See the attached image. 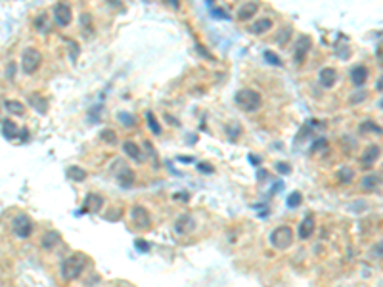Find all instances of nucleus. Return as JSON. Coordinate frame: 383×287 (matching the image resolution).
Returning a JSON list of instances; mask_svg holds the SVG:
<instances>
[{
  "label": "nucleus",
  "mask_w": 383,
  "mask_h": 287,
  "mask_svg": "<svg viewBox=\"0 0 383 287\" xmlns=\"http://www.w3.org/2000/svg\"><path fill=\"white\" fill-rule=\"evenodd\" d=\"M146 119H148V123H150V131L154 134H161V127H159V123L156 121V115H154L152 111L146 113Z\"/></svg>",
  "instance_id": "28"
},
{
  "label": "nucleus",
  "mask_w": 383,
  "mask_h": 287,
  "mask_svg": "<svg viewBox=\"0 0 383 287\" xmlns=\"http://www.w3.org/2000/svg\"><path fill=\"white\" fill-rule=\"evenodd\" d=\"M33 230H35V226H33V221L27 217V215H18L14 222H12V232H14V236L16 238H29L31 234H33Z\"/></svg>",
  "instance_id": "5"
},
{
  "label": "nucleus",
  "mask_w": 383,
  "mask_h": 287,
  "mask_svg": "<svg viewBox=\"0 0 383 287\" xmlns=\"http://www.w3.org/2000/svg\"><path fill=\"white\" fill-rule=\"evenodd\" d=\"M100 138H102L106 144H115V142H117V134H115V131H112V129L102 131V132H100Z\"/></svg>",
  "instance_id": "29"
},
{
  "label": "nucleus",
  "mask_w": 383,
  "mask_h": 287,
  "mask_svg": "<svg viewBox=\"0 0 383 287\" xmlns=\"http://www.w3.org/2000/svg\"><path fill=\"white\" fill-rule=\"evenodd\" d=\"M270 29H272L270 20H269V18H261V20L253 22L251 33H255V35H263V33H267V31H270Z\"/></svg>",
  "instance_id": "21"
},
{
  "label": "nucleus",
  "mask_w": 383,
  "mask_h": 287,
  "mask_svg": "<svg viewBox=\"0 0 383 287\" xmlns=\"http://www.w3.org/2000/svg\"><path fill=\"white\" fill-rule=\"evenodd\" d=\"M73 20V12H71V6L66 2H58L54 6V22L58 23L60 27H68Z\"/></svg>",
  "instance_id": "7"
},
{
  "label": "nucleus",
  "mask_w": 383,
  "mask_h": 287,
  "mask_svg": "<svg viewBox=\"0 0 383 287\" xmlns=\"http://www.w3.org/2000/svg\"><path fill=\"white\" fill-rule=\"evenodd\" d=\"M288 39H290V29L282 31V35L278 37V44H286V43H288Z\"/></svg>",
  "instance_id": "38"
},
{
  "label": "nucleus",
  "mask_w": 383,
  "mask_h": 287,
  "mask_svg": "<svg viewBox=\"0 0 383 287\" xmlns=\"http://www.w3.org/2000/svg\"><path fill=\"white\" fill-rule=\"evenodd\" d=\"M20 134H22V131L18 129V125H16L14 121H10V119L2 121V136H4L6 140H16Z\"/></svg>",
  "instance_id": "14"
},
{
  "label": "nucleus",
  "mask_w": 383,
  "mask_h": 287,
  "mask_svg": "<svg viewBox=\"0 0 383 287\" xmlns=\"http://www.w3.org/2000/svg\"><path fill=\"white\" fill-rule=\"evenodd\" d=\"M353 178H355V173H353V169L351 167H341L338 173V180L341 184H351L353 182Z\"/></svg>",
  "instance_id": "24"
},
{
  "label": "nucleus",
  "mask_w": 383,
  "mask_h": 287,
  "mask_svg": "<svg viewBox=\"0 0 383 287\" xmlns=\"http://www.w3.org/2000/svg\"><path fill=\"white\" fill-rule=\"evenodd\" d=\"M276 169H278V173H282V175H290V173H292V167H290L288 163H276Z\"/></svg>",
  "instance_id": "35"
},
{
  "label": "nucleus",
  "mask_w": 383,
  "mask_h": 287,
  "mask_svg": "<svg viewBox=\"0 0 383 287\" xmlns=\"http://www.w3.org/2000/svg\"><path fill=\"white\" fill-rule=\"evenodd\" d=\"M378 184H380V178L376 177V175H368V177L362 178V182H360V186L366 190V192L376 190V188H378Z\"/></svg>",
  "instance_id": "25"
},
{
  "label": "nucleus",
  "mask_w": 383,
  "mask_h": 287,
  "mask_svg": "<svg viewBox=\"0 0 383 287\" xmlns=\"http://www.w3.org/2000/svg\"><path fill=\"white\" fill-rule=\"evenodd\" d=\"M131 219H133V222H135L140 230H144V228L150 226V213H148L144 207H140V205H136L135 209H133Z\"/></svg>",
  "instance_id": "10"
},
{
  "label": "nucleus",
  "mask_w": 383,
  "mask_h": 287,
  "mask_svg": "<svg viewBox=\"0 0 383 287\" xmlns=\"http://www.w3.org/2000/svg\"><path fill=\"white\" fill-rule=\"evenodd\" d=\"M378 56H380V62H382V66H383V46L378 50Z\"/></svg>",
  "instance_id": "42"
},
{
  "label": "nucleus",
  "mask_w": 383,
  "mask_h": 287,
  "mask_svg": "<svg viewBox=\"0 0 383 287\" xmlns=\"http://www.w3.org/2000/svg\"><path fill=\"white\" fill-rule=\"evenodd\" d=\"M326 146H328V142H326L324 138H320L315 146H313V152H318V150H322V148H326Z\"/></svg>",
  "instance_id": "39"
},
{
  "label": "nucleus",
  "mask_w": 383,
  "mask_h": 287,
  "mask_svg": "<svg viewBox=\"0 0 383 287\" xmlns=\"http://www.w3.org/2000/svg\"><path fill=\"white\" fill-rule=\"evenodd\" d=\"M380 108H382V110H383V100H382V102H380Z\"/></svg>",
  "instance_id": "43"
},
{
  "label": "nucleus",
  "mask_w": 383,
  "mask_h": 287,
  "mask_svg": "<svg viewBox=\"0 0 383 287\" xmlns=\"http://www.w3.org/2000/svg\"><path fill=\"white\" fill-rule=\"evenodd\" d=\"M135 245L138 247V251H142V253H146V251H150V243L144 242V240H136Z\"/></svg>",
  "instance_id": "36"
},
{
  "label": "nucleus",
  "mask_w": 383,
  "mask_h": 287,
  "mask_svg": "<svg viewBox=\"0 0 383 287\" xmlns=\"http://www.w3.org/2000/svg\"><path fill=\"white\" fill-rule=\"evenodd\" d=\"M376 88L380 90V92H382V90H383V77H382V79H380V81H378V83H376Z\"/></svg>",
  "instance_id": "41"
},
{
  "label": "nucleus",
  "mask_w": 383,
  "mask_h": 287,
  "mask_svg": "<svg viewBox=\"0 0 383 287\" xmlns=\"http://www.w3.org/2000/svg\"><path fill=\"white\" fill-rule=\"evenodd\" d=\"M209 6H211V14H213V16H219V18H223V20H226V18H228L223 8H217L215 4H209Z\"/></svg>",
  "instance_id": "34"
},
{
  "label": "nucleus",
  "mask_w": 383,
  "mask_h": 287,
  "mask_svg": "<svg viewBox=\"0 0 383 287\" xmlns=\"http://www.w3.org/2000/svg\"><path fill=\"white\" fill-rule=\"evenodd\" d=\"M234 102L238 104V108H242L244 111H257L263 106V96L253 88H242L236 92Z\"/></svg>",
  "instance_id": "2"
},
{
  "label": "nucleus",
  "mask_w": 383,
  "mask_h": 287,
  "mask_svg": "<svg viewBox=\"0 0 383 287\" xmlns=\"http://www.w3.org/2000/svg\"><path fill=\"white\" fill-rule=\"evenodd\" d=\"M87 265H89V257L85 253H73V255H69L68 259H64L62 268H60L62 278L68 280V282L77 280L83 274V270L87 268Z\"/></svg>",
  "instance_id": "1"
},
{
  "label": "nucleus",
  "mask_w": 383,
  "mask_h": 287,
  "mask_svg": "<svg viewBox=\"0 0 383 287\" xmlns=\"http://www.w3.org/2000/svg\"><path fill=\"white\" fill-rule=\"evenodd\" d=\"M0 111H2V110H0Z\"/></svg>",
  "instance_id": "44"
},
{
  "label": "nucleus",
  "mask_w": 383,
  "mask_h": 287,
  "mask_svg": "<svg viewBox=\"0 0 383 287\" xmlns=\"http://www.w3.org/2000/svg\"><path fill=\"white\" fill-rule=\"evenodd\" d=\"M123 150H125V154L129 155L133 161H136V163H142V152H140V148L136 146L135 142L127 140V142L123 144Z\"/></svg>",
  "instance_id": "18"
},
{
  "label": "nucleus",
  "mask_w": 383,
  "mask_h": 287,
  "mask_svg": "<svg viewBox=\"0 0 383 287\" xmlns=\"http://www.w3.org/2000/svg\"><path fill=\"white\" fill-rule=\"evenodd\" d=\"M360 132H378L382 134V127H378L376 123H372V121H364L360 125Z\"/></svg>",
  "instance_id": "26"
},
{
  "label": "nucleus",
  "mask_w": 383,
  "mask_h": 287,
  "mask_svg": "<svg viewBox=\"0 0 383 287\" xmlns=\"http://www.w3.org/2000/svg\"><path fill=\"white\" fill-rule=\"evenodd\" d=\"M259 12V4L257 2H244L238 8V20L240 22H249L255 18V14Z\"/></svg>",
  "instance_id": "11"
},
{
  "label": "nucleus",
  "mask_w": 383,
  "mask_h": 287,
  "mask_svg": "<svg viewBox=\"0 0 383 287\" xmlns=\"http://www.w3.org/2000/svg\"><path fill=\"white\" fill-rule=\"evenodd\" d=\"M351 81L357 85V87H360L364 85L366 81H368V69L364 66H357L351 69Z\"/></svg>",
  "instance_id": "17"
},
{
  "label": "nucleus",
  "mask_w": 383,
  "mask_h": 287,
  "mask_svg": "<svg viewBox=\"0 0 383 287\" xmlns=\"http://www.w3.org/2000/svg\"><path fill=\"white\" fill-rule=\"evenodd\" d=\"M198 169L202 171L203 175H211V173H215L213 165H207V163H200V165H198Z\"/></svg>",
  "instance_id": "37"
},
{
  "label": "nucleus",
  "mask_w": 383,
  "mask_h": 287,
  "mask_svg": "<svg viewBox=\"0 0 383 287\" xmlns=\"http://www.w3.org/2000/svg\"><path fill=\"white\" fill-rule=\"evenodd\" d=\"M117 180H119V184H121L123 188H131V186L135 184V173H133L131 169L123 167V171L117 173Z\"/></svg>",
  "instance_id": "19"
},
{
  "label": "nucleus",
  "mask_w": 383,
  "mask_h": 287,
  "mask_svg": "<svg viewBox=\"0 0 383 287\" xmlns=\"http://www.w3.org/2000/svg\"><path fill=\"white\" fill-rule=\"evenodd\" d=\"M380 155H382V148L380 146H376V144H370L366 150H364V154L360 157V163L364 167H372L378 159H380Z\"/></svg>",
  "instance_id": "9"
},
{
  "label": "nucleus",
  "mask_w": 383,
  "mask_h": 287,
  "mask_svg": "<svg viewBox=\"0 0 383 287\" xmlns=\"http://www.w3.org/2000/svg\"><path fill=\"white\" fill-rule=\"evenodd\" d=\"M43 64V54L37 50V48H33V46H27L25 50L22 52V69L23 73H27V75H33V73H37L39 71V67Z\"/></svg>",
  "instance_id": "3"
},
{
  "label": "nucleus",
  "mask_w": 383,
  "mask_h": 287,
  "mask_svg": "<svg viewBox=\"0 0 383 287\" xmlns=\"http://www.w3.org/2000/svg\"><path fill=\"white\" fill-rule=\"evenodd\" d=\"M4 108L8 113H12V115H23L25 113V108H23L22 102H18V100H6L4 102Z\"/></svg>",
  "instance_id": "23"
},
{
  "label": "nucleus",
  "mask_w": 383,
  "mask_h": 287,
  "mask_svg": "<svg viewBox=\"0 0 383 287\" xmlns=\"http://www.w3.org/2000/svg\"><path fill=\"white\" fill-rule=\"evenodd\" d=\"M366 98V92H360V96H355V98H351V102L353 104H359V102H362Z\"/></svg>",
  "instance_id": "40"
},
{
  "label": "nucleus",
  "mask_w": 383,
  "mask_h": 287,
  "mask_svg": "<svg viewBox=\"0 0 383 287\" xmlns=\"http://www.w3.org/2000/svg\"><path fill=\"white\" fill-rule=\"evenodd\" d=\"M62 243V236H60V232H56V230H48L45 236H43V242H41V245H43V249L45 251H52L54 247H58Z\"/></svg>",
  "instance_id": "13"
},
{
  "label": "nucleus",
  "mask_w": 383,
  "mask_h": 287,
  "mask_svg": "<svg viewBox=\"0 0 383 287\" xmlns=\"http://www.w3.org/2000/svg\"><path fill=\"white\" fill-rule=\"evenodd\" d=\"M35 27L41 31V33H48L50 31V25H48V18H46L45 14H41L37 20H35Z\"/></svg>",
  "instance_id": "27"
},
{
  "label": "nucleus",
  "mask_w": 383,
  "mask_h": 287,
  "mask_svg": "<svg viewBox=\"0 0 383 287\" xmlns=\"http://www.w3.org/2000/svg\"><path fill=\"white\" fill-rule=\"evenodd\" d=\"M311 48H313V39L309 35H301L297 39V43H295V54H293L295 64H303L307 54L311 52Z\"/></svg>",
  "instance_id": "6"
},
{
  "label": "nucleus",
  "mask_w": 383,
  "mask_h": 287,
  "mask_svg": "<svg viewBox=\"0 0 383 287\" xmlns=\"http://www.w3.org/2000/svg\"><path fill=\"white\" fill-rule=\"evenodd\" d=\"M27 98H29V104L33 106V110L41 111V113H46V110H48V100H46V98H43V96L37 94V92H31Z\"/></svg>",
  "instance_id": "16"
},
{
  "label": "nucleus",
  "mask_w": 383,
  "mask_h": 287,
  "mask_svg": "<svg viewBox=\"0 0 383 287\" xmlns=\"http://www.w3.org/2000/svg\"><path fill=\"white\" fill-rule=\"evenodd\" d=\"M301 201H303V196H301L299 192H292V194L288 196V207L295 209V207H299V205H301Z\"/></svg>",
  "instance_id": "30"
},
{
  "label": "nucleus",
  "mask_w": 383,
  "mask_h": 287,
  "mask_svg": "<svg viewBox=\"0 0 383 287\" xmlns=\"http://www.w3.org/2000/svg\"><path fill=\"white\" fill-rule=\"evenodd\" d=\"M265 60H267V62H270L272 66H276V67L282 66V60H280L274 52H270V50H267V52H265Z\"/></svg>",
  "instance_id": "32"
},
{
  "label": "nucleus",
  "mask_w": 383,
  "mask_h": 287,
  "mask_svg": "<svg viewBox=\"0 0 383 287\" xmlns=\"http://www.w3.org/2000/svg\"><path fill=\"white\" fill-rule=\"evenodd\" d=\"M315 230H316V221H315V217L309 213V215H305L303 221L299 222L297 236H299V240H309V238H313Z\"/></svg>",
  "instance_id": "8"
},
{
  "label": "nucleus",
  "mask_w": 383,
  "mask_h": 287,
  "mask_svg": "<svg viewBox=\"0 0 383 287\" xmlns=\"http://www.w3.org/2000/svg\"><path fill=\"white\" fill-rule=\"evenodd\" d=\"M318 81H320V85H322L324 88H332V87L336 85V81H338L336 69H334V67H324V69L318 73Z\"/></svg>",
  "instance_id": "12"
},
{
  "label": "nucleus",
  "mask_w": 383,
  "mask_h": 287,
  "mask_svg": "<svg viewBox=\"0 0 383 287\" xmlns=\"http://www.w3.org/2000/svg\"><path fill=\"white\" fill-rule=\"evenodd\" d=\"M372 257H374V259H383V240L380 243H376V245H374V249H372Z\"/></svg>",
  "instance_id": "33"
},
{
  "label": "nucleus",
  "mask_w": 383,
  "mask_h": 287,
  "mask_svg": "<svg viewBox=\"0 0 383 287\" xmlns=\"http://www.w3.org/2000/svg\"><path fill=\"white\" fill-rule=\"evenodd\" d=\"M68 178L69 180H73V182H83V180L87 178V171L81 169V167H77V165H73V167H69L68 169Z\"/></svg>",
  "instance_id": "22"
},
{
  "label": "nucleus",
  "mask_w": 383,
  "mask_h": 287,
  "mask_svg": "<svg viewBox=\"0 0 383 287\" xmlns=\"http://www.w3.org/2000/svg\"><path fill=\"white\" fill-rule=\"evenodd\" d=\"M270 243H272V247L280 249V251L290 249L293 245V230L290 226H286V224L274 228L270 234Z\"/></svg>",
  "instance_id": "4"
},
{
  "label": "nucleus",
  "mask_w": 383,
  "mask_h": 287,
  "mask_svg": "<svg viewBox=\"0 0 383 287\" xmlns=\"http://www.w3.org/2000/svg\"><path fill=\"white\" fill-rule=\"evenodd\" d=\"M192 228H194V221H192V217H190V215H182L180 219L177 221V224H175L177 234H188Z\"/></svg>",
  "instance_id": "20"
},
{
  "label": "nucleus",
  "mask_w": 383,
  "mask_h": 287,
  "mask_svg": "<svg viewBox=\"0 0 383 287\" xmlns=\"http://www.w3.org/2000/svg\"><path fill=\"white\" fill-rule=\"evenodd\" d=\"M119 121H121L125 127H135L136 125V119L133 115H129V113H119Z\"/></svg>",
  "instance_id": "31"
},
{
  "label": "nucleus",
  "mask_w": 383,
  "mask_h": 287,
  "mask_svg": "<svg viewBox=\"0 0 383 287\" xmlns=\"http://www.w3.org/2000/svg\"><path fill=\"white\" fill-rule=\"evenodd\" d=\"M102 203H104V199L100 198L98 194H89V196L85 198L83 211H85V213H96V211L102 207Z\"/></svg>",
  "instance_id": "15"
}]
</instances>
